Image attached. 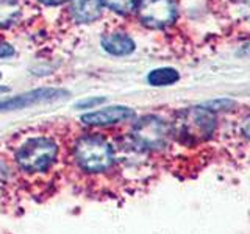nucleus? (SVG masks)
I'll use <instances>...</instances> for the list:
<instances>
[{"instance_id":"f257e3e1","label":"nucleus","mask_w":250,"mask_h":234,"mask_svg":"<svg viewBox=\"0 0 250 234\" xmlns=\"http://www.w3.org/2000/svg\"><path fill=\"white\" fill-rule=\"evenodd\" d=\"M69 147H62L53 133L33 131L21 135L14 147L8 148L22 184H49L67 161Z\"/></svg>"},{"instance_id":"f03ea898","label":"nucleus","mask_w":250,"mask_h":234,"mask_svg":"<svg viewBox=\"0 0 250 234\" xmlns=\"http://www.w3.org/2000/svg\"><path fill=\"white\" fill-rule=\"evenodd\" d=\"M67 161L84 178L113 176L117 167L116 139L104 133H83L70 142Z\"/></svg>"},{"instance_id":"7ed1b4c3","label":"nucleus","mask_w":250,"mask_h":234,"mask_svg":"<svg viewBox=\"0 0 250 234\" xmlns=\"http://www.w3.org/2000/svg\"><path fill=\"white\" fill-rule=\"evenodd\" d=\"M172 125V137L185 145H195L213 136L216 128L214 114L205 108H188L177 114Z\"/></svg>"},{"instance_id":"20e7f679","label":"nucleus","mask_w":250,"mask_h":234,"mask_svg":"<svg viewBox=\"0 0 250 234\" xmlns=\"http://www.w3.org/2000/svg\"><path fill=\"white\" fill-rule=\"evenodd\" d=\"M130 139L147 153L161 152L172 140V125L158 116H144L133 125Z\"/></svg>"},{"instance_id":"39448f33","label":"nucleus","mask_w":250,"mask_h":234,"mask_svg":"<svg viewBox=\"0 0 250 234\" xmlns=\"http://www.w3.org/2000/svg\"><path fill=\"white\" fill-rule=\"evenodd\" d=\"M136 13L147 28L163 30L177 20L178 6L175 0H139Z\"/></svg>"},{"instance_id":"423d86ee","label":"nucleus","mask_w":250,"mask_h":234,"mask_svg":"<svg viewBox=\"0 0 250 234\" xmlns=\"http://www.w3.org/2000/svg\"><path fill=\"white\" fill-rule=\"evenodd\" d=\"M69 96V91L58 89V88H39L35 91H28L14 96L10 98L0 100V113L5 111H16V109H25L33 105L39 103H49L60 98H66Z\"/></svg>"},{"instance_id":"0eeeda50","label":"nucleus","mask_w":250,"mask_h":234,"mask_svg":"<svg viewBox=\"0 0 250 234\" xmlns=\"http://www.w3.org/2000/svg\"><path fill=\"white\" fill-rule=\"evenodd\" d=\"M135 117V109L128 106H108L104 109H99V111L83 114L80 120L86 125H91V127H108V125L130 122Z\"/></svg>"},{"instance_id":"6e6552de","label":"nucleus","mask_w":250,"mask_h":234,"mask_svg":"<svg viewBox=\"0 0 250 234\" xmlns=\"http://www.w3.org/2000/svg\"><path fill=\"white\" fill-rule=\"evenodd\" d=\"M21 176L10 152L0 148V198L13 195V192L21 187Z\"/></svg>"},{"instance_id":"1a4fd4ad","label":"nucleus","mask_w":250,"mask_h":234,"mask_svg":"<svg viewBox=\"0 0 250 234\" xmlns=\"http://www.w3.org/2000/svg\"><path fill=\"white\" fill-rule=\"evenodd\" d=\"M70 2V16L78 23L96 22L104 11L102 0H69Z\"/></svg>"},{"instance_id":"9d476101","label":"nucleus","mask_w":250,"mask_h":234,"mask_svg":"<svg viewBox=\"0 0 250 234\" xmlns=\"http://www.w3.org/2000/svg\"><path fill=\"white\" fill-rule=\"evenodd\" d=\"M100 44L104 47V50L113 55V57H127L136 49L133 38H130L127 33H119V31L104 35L100 39Z\"/></svg>"},{"instance_id":"9b49d317","label":"nucleus","mask_w":250,"mask_h":234,"mask_svg":"<svg viewBox=\"0 0 250 234\" xmlns=\"http://www.w3.org/2000/svg\"><path fill=\"white\" fill-rule=\"evenodd\" d=\"M178 80H180V74L174 67H158L150 70L147 75V83L150 86H156V88L175 84Z\"/></svg>"},{"instance_id":"f8f14e48","label":"nucleus","mask_w":250,"mask_h":234,"mask_svg":"<svg viewBox=\"0 0 250 234\" xmlns=\"http://www.w3.org/2000/svg\"><path fill=\"white\" fill-rule=\"evenodd\" d=\"M21 0H0V27H8L21 16Z\"/></svg>"},{"instance_id":"ddd939ff","label":"nucleus","mask_w":250,"mask_h":234,"mask_svg":"<svg viewBox=\"0 0 250 234\" xmlns=\"http://www.w3.org/2000/svg\"><path fill=\"white\" fill-rule=\"evenodd\" d=\"M104 6L117 14H130L138 8L139 0H102Z\"/></svg>"},{"instance_id":"4468645a","label":"nucleus","mask_w":250,"mask_h":234,"mask_svg":"<svg viewBox=\"0 0 250 234\" xmlns=\"http://www.w3.org/2000/svg\"><path fill=\"white\" fill-rule=\"evenodd\" d=\"M234 105V101L230 100V98H216V100H211V101H207L203 108L208 109V111H224V109H229Z\"/></svg>"},{"instance_id":"2eb2a0df","label":"nucleus","mask_w":250,"mask_h":234,"mask_svg":"<svg viewBox=\"0 0 250 234\" xmlns=\"http://www.w3.org/2000/svg\"><path fill=\"white\" fill-rule=\"evenodd\" d=\"M106 101L105 97H88V98H83L80 101H77L75 103V108H80V109H89V108H94L97 105H104Z\"/></svg>"},{"instance_id":"dca6fc26","label":"nucleus","mask_w":250,"mask_h":234,"mask_svg":"<svg viewBox=\"0 0 250 234\" xmlns=\"http://www.w3.org/2000/svg\"><path fill=\"white\" fill-rule=\"evenodd\" d=\"M14 47L11 44H6V42H0V59H5V58H11L14 57Z\"/></svg>"},{"instance_id":"f3484780","label":"nucleus","mask_w":250,"mask_h":234,"mask_svg":"<svg viewBox=\"0 0 250 234\" xmlns=\"http://www.w3.org/2000/svg\"><path fill=\"white\" fill-rule=\"evenodd\" d=\"M236 57H239V58H247V57H250V41H247L246 44H242L239 47V50L236 52Z\"/></svg>"},{"instance_id":"a211bd4d","label":"nucleus","mask_w":250,"mask_h":234,"mask_svg":"<svg viewBox=\"0 0 250 234\" xmlns=\"http://www.w3.org/2000/svg\"><path fill=\"white\" fill-rule=\"evenodd\" d=\"M241 131H242V135H244L247 139H250V116H249V117H246V119L242 120Z\"/></svg>"},{"instance_id":"6ab92c4d","label":"nucleus","mask_w":250,"mask_h":234,"mask_svg":"<svg viewBox=\"0 0 250 234\" xmlns=\"http://www.w3.org/2000/svg\"><path fill=\"white\" fill-rule=\"evenodd\" d=\"M38 2H41L45 6H58V5L69 2V0H38Z\"/></svg>"},{"instance_id":"aec40b11","label":"nucleus","mask_w":250,"mask_h":234,"mask_svg":"<svg viewBox=\"0 0 250 234\" xmlns=\"http://www.w3.org/2000/svg\"><path fill=\"white\" fill-rule=\"evenodd\" d=\"M8 91H10L8 88H0V92H8Z\"/></svg>"},{"instance_id":"412c9836","label":"nucleus","mask_w":250,"mask_h":234,"mask_svg":"<svg viewBox=\"0 0 250 234\" xmlns=\"http://www.w3.org/2000/svg\"><path fill=\"white\" fill-rule=\"evenodd\" d=\"M0 78H2V74H0Z\"/></svg>"}]
</instances>
